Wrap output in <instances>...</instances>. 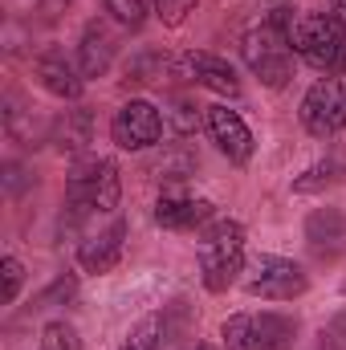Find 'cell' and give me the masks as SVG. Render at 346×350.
I'll use <instances>...</instances> for the list:
<instances>
[{
	"label": "cell",
	"instance_id": "obj_1",
	"mask_svg": "<svg viewBox=\"0 0 346 350\" xmlns=\"http://www.w3.org/2000/svg\"><path fill=\"white\" fill-rule=\"evenodd\" d=\"M297 8L277 4L265 21H257L245 37H241V57L249 66V74L261 86L285 90L293 78V45H289V25H293Z\"/></svg>",
	"mask_w": 346,
	"mask_h": 350
},
{
	"label": "cell",
	"instance_id": "obj_2",
	"mask_svg": "<svg viewBox=\"0 0 346 350\" xmlns=\"http://www.w3.org/2000/svg\"><path fill=\"white\" fill-rule=\"evenodd\" d=\"M122 200V175L118 163L106 155H86L66 175V220L82 224L94 216H118Z\"/></svg>",
	"mask_w": 346,
	"mask_h": 350
},
{
	"label": "cell",
	"instance_id": "obj_3",
	"mask_svg": "<svg viewBox=\"0 0 346 350\" xmlns=\"http://www.w3.org/2000/svg\"><path fill=\"white\" fill-rule=\"evenodd\" d=\"M200 277L208 293H228L245 273V224L241 220H212L196 245Z\"/></svg>",
	"mask_w": 346,
	"mask_h": 350
},
{
	"label": "cell",
	"instance_id": "obj_4",
	"mask_svg": "<svg viewBox=\"0 0 346 350\" xmlns=\"http://www.w3.org/2000/svg\"><path fill=\"white\" fill-rule=\"evenodd\" d=\"M293 53L322 70V74H346V25L330 12H297L289 25Z\"/></svg>",
	"mask_w": 346,
	"mask_h": 350
},
{
	"label": "cell",
	"instance_id": "obj_5",
	"mask_svg": "<svg viewBox=\"0 0 346 350\" xmlns=\"http://www.w3.org/2000/svg\"><path fill=\"white\" fill-rule=\"evenodd\" d=\"M297 338V318L261 310V314H232L220 326L224 350H293Z\"/></svg>",
	"mask_w": 346,
	"mask_h": 350
},
{
	"label": "cell",
	"instance_id": "obj_6",
	"mask_svg": "<svg viewBox=\"0 0 346 350\" xmlns=\"http://www.w3.org/2000/svg\"><path fill=\"white\" fill-rule=\"evenodd\" d=\"M297 118H302L306 135H314V139L343 135L346 131V74L318 78L314 86L306 90V98L297 106Z\"/></svg>",
	"mask_w": 346,
	"mask_h": 350
},
{
	"label": "cell",
	"instance_id": "obj_7",
	"mask_svg": "<svg viewBox=\"0 0 346 350\" xmlns=\"http://www.w3.org/2000/svg\"><path fill=\"white\" fill-rule=\"evenodd\" d=\"M310 289V273L289 257L261 253L257 261L245 269V293L261 301H293Z\"/></svg>",
	"mask_w": 346,
	"mask_h": 350
},
{
	"label": "cell",
	"instance_id": "obj_8",
	"mask_svg": "<svg viewBox=\"0 0 346 350\" xmlns=\"http://www.w3.org/2000/svg\"><path fill=\"white\" fill-rule=\"evenodd\" d=\"M163 110L155 106V102H147V98H131V102H122L118 110H114V118H110V139H114V147H122V151H151L159 139H163Z\"/></svg>",
	"mask_w": 346,
	"mask_h": 350
},
{
	"label": "cell",
	"instance_id": "obj_9",
	"mask_svg": "<svg viewBox=\"0 0 346 350\" xmlns=\"http://www.w3.org/2000/svg\"><path fill=\"white\" fill-rule=\"evenodd\" d=\"M172 78H183V82H191V86H204V90H212V94H220V98H241V78H237V70H232L224 57L208 53V49H187V53H179L175 66H172Z\"/></svg>",
	"mask_w": 346,
	"mask_h": 350
},
{
	"label": "cell",
	"instance_id": "obj_10",
	"mask_svg": "<svg viewBox=\"0 0 346 350\" xmlns=\"http://www.w3.org/2000/svg\"><path fill=\"white\" fill-rule=\"evenodd\" d=\"M216 220V204L204 196H191L187 187H163L155 200V224L168 232H196Z\"/></svg>",
	"mask_w": 346,
	"mask_h": 350
},
{
	"label": "cell",
	"instance_id": "obj_11",
	"mask_svg": "<svg viewBox=\"0 0 346 350\" xmlns=\"http://www.w3.org/2000/svg\"><path fill=\"white\" fill-rule=\"evenodd\" d=\"M204 131H208V139L216 143V151H220L228 163L245 167V163L253 159V131H249V122H245L237 110H228V106H208V110H204Z\"/></svg>",
	"mask_w": 346,
	"mask_h": 350
},
{
	"label": "cell",
	"instance_id": "obj_12",
	"mask_svg": "<svg viewBox=\"0 0 346 350\" xmlns=\"http://www.w3.org/2000/svg\"><path fill=\"white\" fill-rule=\"evenodd\" d=\"M127 220L122 216H110L106 220V228H94L82 237V245H78V265L86 269V273H110L114 265L122 261V249H127Z\"/></svg>",
	"mask_w": 346,
	"mask_h": 350
},
{
	"label": "cell",
	"instance_id": "obj_13",
	"mask_svg": "<svg viewBox=\"0 0 346 350\" xmlns=\"http://www.w3.org/2000/svg\"><path fill=\"white\" fill-rule=\"evenodd\" d=\"M306 245L326 265L346 257V208H314L306 216Z\"/></svg>",
	"mask_w": 346,
	"mask_h": 350
},
{
	"label": "cell",
	"instance_id": "obj_14",
	"mask_svg": "<svg viewBox=\"0 0 346 350\" xmlns=\"http://www.w3.org/2000/svg\"><path fill=\"white\" fill-rule=\"evenodd\" d=\"M33 74H37V82H41V86L49 90L53 98H62V102H78V98H82V90H86L82 70H78L62 49H45V53L37 57Z\"/></svg>",
	"mask_w": 346,
	"mask_h": 350
},
{
	"label": "cell",
	"instance_id": "obj_15",
	"mask_svg": "<svg viewBox=\"0 0 346 350\" xmlns=\"http://www.w3.org/2000/svg\"><path fill=\"white\" fill-rule=\"evenodd\" d=\"M114 53H118L114 29L106 21H90L82 29V41H78V70H82V78H102L114 66Z\"/></svg>",
	"mask_w": 346,
	"mask_h": 350
},
{
	"label": "cell",
	"instance_id": "obj_16",
	"mask_svg": "<svg viewBox=\"0 0 346 350\" xmlns=\"http://www.w3.org/2000/svg\"><path fill=\"white\" fill-rule=\"evenodd\" d=\"M49 139L57 143V151H70V155H82L90 147V139H94V114H90L86 106H74V110H66L53 126H49Z\"/></svg>",
	"mask_w": 346,
	"mask_h": 350
},
{
	"label": "cell",
	"instance_id": "obj_17",
	"mask_svg": "<svg viewBox=\"0 0 346 350\" xmlns=\"http://www.w3.org/2000/svg\"><path fill=\"white\" fill-rule=\"evenodd\" d=\"M343 179H346L343 159H318L314 167H306V172L293 179V191H297V196H318V191H326V187H338Z\"/></svg>",
	"mask_w": 346,
	"mask_h": 350
},
{
	"label": "cell",
	"instance_id": "obj_18",
	"mask_svg": "<svg viewBox=\"0 0 346 350\" xmlns=\"http://www.w3.org/2000/svg\"><path fill=\"white\" fill-rule=\"evenodd\" d=\"M204 110H208V106H196V98H187V94H172V98H168V110H163V122L172 126L175 135L187 139V135L200 131Z\"/></svg>",
	"mask_w": 346,
	"mask_h": 350
},
{
	"label": "cell",
	"instance_id": "obj_19",
	"mask_svg": "<svg viewBox=\"0 0 346 350\" xmlns=\"http://www.w3.org/2000/svg\"><path fill=\"white\" fill-rule=\"evenodd\" d=\"M175 62H168L163 53H139V57H131V66H127V78H122V86H151V82H159L163 78V70L172 74Z\"/></svg>",
	"mask_w": 346,
	"mask_h": 350
},
{
	"label": "cell",
	"instance_id": "obj_20",
	"mask_svg": "<svg viewBox=\"0 0 346 350\" xmlns=\"http://www.w3.org/2000/svg\"><path fill=\"white\" fill-rule=\"evenodd\" d=\"M159 338H163V314H147L127 330L118 350H159Z\"/></svg>",
	"mask_w": 346,
	"mask_h": 350
},
{
	"label": "cell",
	"instance_id": "obj_21",
	"mask_svg": "<svg viewBox=\"0 0 346 350\" xmlns=\"http://www.w3.org/2000/svg\"><path fill=\"white\" fill-rule=\"evenodd\" d=\"M102 4H106L110 21L122 25V29H131V33H139V29L147 25V12H151L147 0H102Z\"/></svg>",
	"mask_w": 346,
	"mask_h": 350
},
{
	"label": "cell",
	"instance_id": "obj_22",
	"mask_svg": "<svg viewBox=\"0 0 346 350\" xmlns=\"http://www.w3.org/2000/svg\"><path fill=\"white\" fill-rule=\"evenodd\" d=\"M155 172H159V179H168V183H183L187 175L196 172V155H191L187 147H172V151L159 155Z\"/></svg>",
	"mask_w": 346,
	"mask_h": 350
},
{
	"label": "cell",
	"instance_id": "obj_23",
	"mask_svg": "<svg viewBox=\"0 0 346 350\" xmlns=\"http://www.w3.org/2000/svg\"><path fill=\"white\" fill-rule=\"evenodd\" d=\"M37 350H82V342H78V330L70 322H45Z\"/></svg>",
	"mask_w": 346,
	"mask_h": 350
},
{
	"label": "cell",
	"instance_id": "obj_24",
	"mask_svg": "<svg viewBox=\"0 0 346 350\" xmlns=\"http://www.w3.org/2000/svg\"><path fill=\"white\" fill-rule=\"evenodd\" d=\"M0 281H4V285H0V301H4V306H12V301H16V293H21V285H25V265L16 261L12 253L0 261Z\"/></svg>",
	"mask_w": 346,
	"mask_h": 350
},
{
	"label": "cell",
	"instance_id": "obj_25",
	"mask_svg": "<svg viewBox=\"0 0 346 350\" xmlns=\"http://www.w3.org/2000/svg\"><path fill=\"white\" fill-rule=\"evenodd\" d=\"M151 4V12L168 25V29H175V25H183L187 21V12L200 4V0H147Z\"/></svg>",
	"mask_w": 346,
	"mask_h": 350
},
{
	"label": "cell",
	"instance_id": "obj_26",
	"mask_svg": "<svg viewBox=\"0 0 346 350\" xmlns=\"http://www.w3.org/2000/svg\"><path fill=\"white\" fill-rule=\"evenodd\" d=\"M74 289H78V281H74V277H57V281L37 297V306H49L53 297H74Z\"/></svg>",
	"mask_w": 346,
	"mask_h": 350
},
{
	"label": "cell",
	"instance_id": "obj_27",
	"mask_svg": "<svg viewBox=\"0 0 346 350\" xmlns=\"http://www.w3.org/2000/svg\"><path fill=\"white\" fill-rule=\"evenodd\" d=\"M330 16H338L346 25V0H330Z\"/></svg>",
	"mask_w": 346,
	"mask_h": 350
},
{
	"label": "cell",
	"instance_id": "obj_28",
	"mask_svg": "<svg viewBox=\"0 0 346 350\" xmlns=\"http://www.w3.org/2000/svg\"><path fill=\"white\" fill-rule=\"evenodd\" d=\"M200 350H212V347H200Z\"/></svg>",
	"mask_w": 346,
	"mask_h": 350
}]
</instances>
